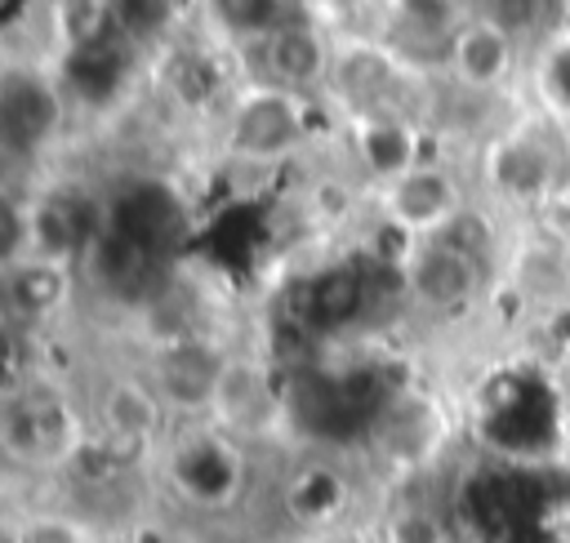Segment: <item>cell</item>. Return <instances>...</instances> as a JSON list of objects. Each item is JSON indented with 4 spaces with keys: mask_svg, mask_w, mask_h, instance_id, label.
I'll use <instances>...</instances> for the list:
<instances>
[{
    "mask_svg": "<svg viewBox=\"0 0 570 543\" xmlns=\"http://www.w3.org/2000/svg\"><path fill=\"white\" fill-rule=\"evenodd\" d=\"M107 227L178 267V254L191 236V209L174 178L134 174L107 187Z\"/></svg>",
    "mask_w": 570,
    "mask_h": 543,
    "instance_id": "7",
    "label": "cell"
},
{
    "mask_svg": "<svg viewBox=\"0 0 570 543\" xmlns=\"http://www.w3.org/2000/svg\"><path fill=\"white\" fill-rule=\"evenodd\" d=\"M156 85L183 116H218L223 102L232 98L236 80L232 62L223 58L218 45H191V40H169L156 49Z\"/></svg>",
    "mask_w": 570,
    "mask_h": 543,
    "instance_id": "13",
    "label": "cell"
},
{
    "mask_svg": "<svg viewBox=\"0 0 570 543\" xmlns=\"http://www.w3.org/2000/svg\"><path fill=\"white\" fill-rule=\"evenodd\" d=\"M98 18L116 27L125 40H134L142 53H156L174 40L178 0H98Z\"/></svg>",
    "mask_w": 570,
    "mask_h": 543,
    "instance_id": "19",
    "label": "cell"
},
{
    "mask_svg": "<svg viewBox=\"0 0 570 543\" xmlns=\"http://www.w3.org/2000/svg\"><path fill=\"white\" fill-rule=\"evenodd\" d=\"M71 93L62 76L36 62L0 67V165L27 169L36 165L67 129Z\"/></svg>",
    "mask_w": 570,
    "mask_h": 543,
    "instance_id": "4",
    "label": "cell"
},
{
    "mask_svg": "<svg viewBox=\"0 0 570 543\" xmlns=\"http://www.w3.org/2000/svg\"><path fill=\"white\" fill-rule=\"evenodd\" d=\"M13 543H107L76 507H27L13 516Z\"/></svg>",
    "mask_w": 570,
    "mask_h": 543,
    "instance_id": "20",
    "label": "cell"
},
{
    "mask_svg": "<svg viewBox=\"0 0 570 543\" xmlns=\"http://www.w3.org/2000/svg\"><path fill=\"white\" fill-rule=\"evenodd\" d=\"M85 418H89L85 454L116 463V467H142L160 450V441L174 423L138 365L102 369L85 396Z\"/></svg>",
    "mask_w": 570,
    "mask_h": 543,
    "instance_id": "2",
    "label": "cell"
},
{
    "mask_svg": "<svg viewBox=\"0 0 570 543\" xmlns=\"http://www.w3.org/2000/svg\"><path fill=\"white\" fill-rule=\"evenodd\" d=\"M289 418V392L276 378V365L258 347H236L223 374V387L209 409V427L232 436L236 445L267 441Z\"/></svg>",
    "mask_w": 570,
    "mask_h": 543,
    "instance_id": "8",
    "label": "cell"
},
{
    "mask_svg": "<svg viewBox=\"0 0 570 543\" xmlns=\"http://www.w3.org/2000/svg\"><path fill=\"white\" fill-rule=\"evenodd\" d=\"M401 85H405V58L387 40L338 36L321 98L343 107L347 120H361V116H379V111H405Z\"/></svg>",
    "mask_w": 570,
    "mask_h": 543,
    "instance_id": "9",
    "label": "cell"
},
{
    "mask_svg": "<svg viewBox=\"0 0 570 543\" xmlns=\"http://www.w3.org/2000/svg\"><path fill=\"white\" fill-rule=\"evenodd\" d=\"M27 254V205L0 187V272Z\"/></svg>",
    "mask_w": 570,
    "mask_h": 543,
    "instance_id": "23",
    "label": "cell"
},
{
    "mask_svg": "<svg viewBox=\"0 0 570 543\" xmlns=\"http://www.w3.org/2000/svg\"><path fill=\"white\" fill-rule=\"evenodd\" d=\"M379 214L392 231H401L405 240H428L436 236L450 218H459L468 209L463 187L454 178V169L445 160H419L405 174L387 178L379 187Z\"/></svg>",
    "mask_w": 570,
    "mask_h": 543,
    "instance_id": "10",
    "label": "cell"
},
{
    "mask_svg": "<svg viewBox=\"0 0 570 543\" xmlns=\"http://www.w3.org/2000/svg\"><path fill=\"white\" fill-rule=\"evenodd\" d=\"M232 58L240 62V76H249V80L321 98L325 80H330V62H334V36L312 13L298 9L294 18H285L254 45L236 49Z\"/></svg>",
    "mask_w": 570,
    "mask_h": 543,
    "instance_id": "6",
    "label": "cell"
},
{
    "mask_svg": "<svg viewBox=\"0 0 570 543\" xmlns=\"http://www.w3.org/2000/svg\"><path fill=\"white\" fill-rule=\"evenodd\" d=\"M561 147H566V160H570V120L561 125Z\"/></svg>",
    "mask_w": 570,
    "mask_h": 543,
    "instance_id": "24",
    "label": "cell"
},
{
    "mask_svg": "<svg viewBox=\"0 0 570 543\" xmlns=\"http://www.w3.org/2000/svg\"><path fill=\"white\" fill-rule=\"evenodd\" d=\"M347 138H352V156L374 178V187H383L387 178H396L410 165L428 160L419 151V129H414V120L405 111H379V116L347 120Z\"/></svg>",
    "mask_w": 570,
    "mask_h": 543,
    "instance_id": "17",
    "label": "cell"
},
{
    "mask_svg": "<svg viewBox=\"0 0 570 543\" xmlns=\"http://www.w3.org/2000/svg\"><path fill=\"white\" fill-rule=\"evenodd\" d=\"M312 111L316 98L240 76L232 98L214 116L218 156L232 169H276L312 142Z\"/></svg>",
    "mask_w": 570,
    "mask_h": 543,
    "instance_id": "1",
    "label": "cell"
},
{
    "mask_svg": "<svg viewBox=\"0 0 570 543\" xmlns=\"http://www.w3.org/2000/svg\"><path fill=\"white\" fill-rule=\"evenodd\" d=\"M566 160V147H561V129L552 142H539L530 129H517V134H503L490 151H485V178L499 196L508 200H543L552 187H557V169Z\"/></svg>",
    "mask_w": 570,
    "mask_h": 543,
    "instance_id": "15",
    "label": "cell"
},
{
    "mask_svg": "<svg viewBox=\"0 0 570 543\" xmlns=\"http://www.w3.org/2000/svg\"><path fill=\"white\" fill-rule=\"evenodd\" d=\"M405 298L428 316H454L472 303L481 285V258L450 245L445 236L410 240V254L401 263Z\"/></svg>",
    "mask_w": 570,
    "mask_h": 543,
    "instance_id": "11",
    "label": "cell"
},
{
    "mask_svg": "<svg viewBox=\"0 0 570 543\" xmlns=\"http://www.w3.org/2000/svg\"><path fill=\"white\" fill-rule=\"evenodd\" d=\"M232 352L236 347L223 334H214L209 325H196V329L147 343L138 369L147 374V383L156 387L174 423H209Z\"/></svg>",
    "mask_w": 570,
    "mask_h": 543,
    "instance_id": "3",
    "label": "cell"
},
{
    "mask_svg": "<svg viewBox=\"0 0 570 543\" xmlns=\"http://www.w3.org/2000/svg\"><path fill=\"white\" fill-rule=\"evenodd\" d=\"M80 285H85L80 267L45 258V254H22L18 263H9L0 272V316L40 334L45 325H53L76 303Z\"/></svg>",
    "mask_w": 570,
    "mask_h": 543,
    "instance_id": "12",
    "label": "cell"
},
{
    "mask_svg": "<svg viewBox=\"0 0 570 543\" xmlns=\"http://www.w3.org/2000/svg\"><path fill=\"white\" fill-rule=\"evenodd\" d=\"M200 4L209 18V31L227 49H245L298 13V0H200Z\"/></svg>",
    "mask_w": 570,
    "mask_h": 543,
    "instance_id": "18",
    "label": "cell"
},
{
    "mask_svg": "<svg viewBox=\"0 0 570 543\" xmlns=\"http://www.w3.org/2000/svg\"><path fill=\"white\" fill-rule=\"evenodd\" d=\"M27 205V254H45L80 267L107 223V187L85 178H53L22 196Z\"/></svg>",
    "mask_w": 570,
    "mask_h": 543,
    "instance_id": "5",
    "label": "cell"
},
{
    "mask_svg": "<svg viewBox=\"0 0 570 543\" xmlns=\"http://www.w3.org/2000/svg\"><path fill=\"white\" fill-rule=\"evenodd\" d=\"M445 71L459 89L468 93H490L512 76L517 62V36L503 31L494 18L485 13H468L459 18V27L445 40Z\"/></svg>",
    "mask_w": 570,
    "mask_h": 543,
    "instance_id": "14",
    "label": "cell"
},
{
    "mask_svg": "<svg viewBox=\"0 0 570 543\" xmlns=\"http://www.w3.org/2000/svg\"><path fill=\"white\" fill-rule=\"evenodd\" d=\"M365 307V272L361 263H321L303 276L294 316L312 334H338L347 329Z\"/></svg>",
    "mask_w": 570,
    "mask_h": 543,
    "instance_id": "16",
    "label": "cell"
},
{
    "mask_svg": "<svg viewBox=\"0 0 570 543\" xmlns=\"http://www.w3.org/2000/svg\"><path fill=\"white\" fill-rule=\"evenodd\" d=\"M383 543H450V525L428 503H401L383 521Z\"/></svg>",
    "mask_w": 570,
    "mask_h": 543,
    "instance_id": "21",
    "label": "cell"
},
{
    "mask_svg": "<svg viewBox=\"0 0 570 543\" xmlns=\"http://www.w3.org/2000/svg\"><path fill=\"white\" fill-rule=\"evenodd\" d=\"M4 4H9V0H0V9H4Z\"/></svg>",
    "mask_w": 570,
    "mask_h": 543,
    "instance_id": "25",
    "label": "cell"
},
{
    "mask_svg": "<svg viewBox=\"0 0 570 543\" xmlns=\"http://www.w3.org/2000/svg\"><path fill=\"white\" fill-rule=\"evenodd\" d=\"M543 9H548V0H481L476 13L494 18L503 31H512L521 40V36H530L543 22Z\"/></svg>",
    "mask_w": 570,
    "mask_h": 543,
    "instance_id": "22",
    "label": "cell"
}]
</instances>
